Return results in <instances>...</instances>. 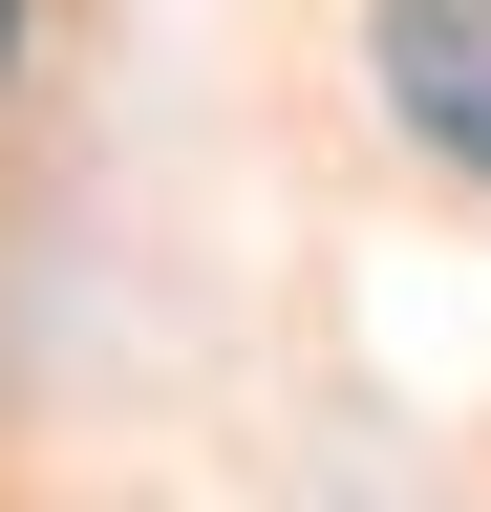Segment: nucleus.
Here are the masks:
<instances>
[{"mask_svg": "<svg viewBox=\"0 0 491 512\" xmlns=\"http://www.w3.org/2000/svg\"><path fill=\"white\" fill-rule=\"evenodd\" d=\"M0 64H22V0H0Z\"/></svg>", "mask_w": 491, "mask_h": 512, "instance_id": "2", "label": "nucleus"}, {"mask_svg": "<svg viewBox=\"0 0 491 512\" xmlns=\"http://www.w3.org/2000/svg\"><path fill=\"white\" fill-rule=\"evenodd\" d=\"M363 64H385L406 150H449V171H491V0H363Z\"/></svg>", "mask_w": 491, "mask_h": 512, "instance_id": "1", "label": "nucleus"}]
</instances>
